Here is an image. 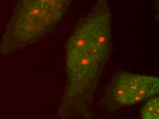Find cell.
<instances>
[{"mask_svg":"<svg viewBox=\"0 0 159 119\" xmlns=\"http://www.w3.org/2000/svg\"><path fill=\"white\" fill-rule=\"evenodd\" d=\"M111 27L108 2L98 0L69 36L65 58L67 82L59 110L62 117L88 110L111 53Z\"/></svg>","mask_w":159,"mask_h":119,"instance_id":"1","label":"cell"},{"mask_svg":"<svg viewBox=\"0 0 159 119\" xmlns=\"http://www.w3.org/2000/svg\"><path fill=\"white\" fill-rule=\"evenodd\" d=\"M73 0H19L3 36L0 54L9 55L56 28Z\"/></svg>","mask_w":159,"mask_h":119,"instance_id":"2","label":"cell"},{"mask_svg":"<svg viewBox=\"0 0 159 119\" xmlns=\"http://www.w3.org/2000/svg\"><path fill=\"white\" fill-rule=\"evenodd\" d=\"M159 79L153 75L119 73L109 87V96L119 106L137 104L158 95Z\"/></svg>","mask_w":159,"mask_h":119,"instance_id":"3","label":"cell"},{"mask_svg":"<svg viewBox=\"0 0 159 119\" xmlns=\"http://www.w3.org/2000/svg\"><path fill=\"white\" fill-rule=\"evenodd\" d=\"M159 99L150 98L146 101L141 110V119H159Z\"/></svg>","mask_w":159,"mask_h":119,"instance_id":"4","label":"cell"}]
</instances>
